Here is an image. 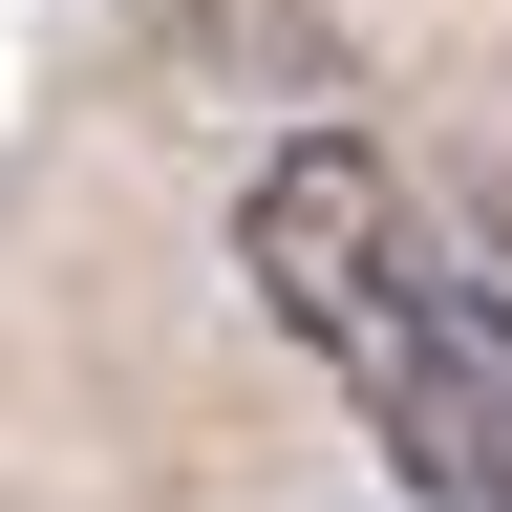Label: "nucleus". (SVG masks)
<instances>
[{
	"mask_svg": "<svg viewBox=\"0 0 512 512\" xmlns=\"http://www.w3.org/2000/svg\"><path fill=\"white\" fill-rule=\"evenodd\" d=\"M235 278L278 299V342H320L363 384L406 512H512V278L363 150V128H299V150L235 192Z\"/></svg>",
	"mask_w": 512,
	"mask_h": 512,
	"instance_id": "1",
	"label": "nucleus"
}]
</instances>
